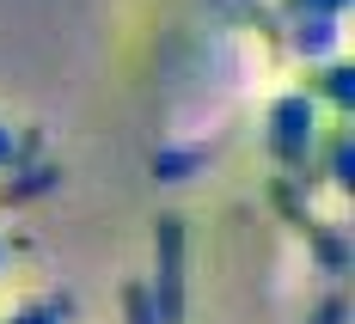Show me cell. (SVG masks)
<instances>
[{"label": "cell", "instance_id": "6da1fadb", "mask_svg": "<svg viewBox=\"0 0 355 324\" xmlns=\"http://www.w3.org/2000/svg\"><path fill=\"white\" fill-rule=\"evenodd\" d=\"M147 300H153L159 324H184V220L178 215L153 220V282H147Z\"/></svg>", "mask_w": 355, "mask_h": 324}, {"label": "cell", "instance_id": "7a4b0ae2", "mask_svg": "<svg viewBox=\"0 0 355 324\" xmlns=\"http://www.w3.org/2000/svg\"><path fill=\"white\" fill-rule=\"evenodd\" d=\"M313 147H319V98L313 92H282L270 105V153L288 172H306Z\"/></svg>", "mask_w": 355, "mask_h": 324}, {"label": "cell", "instance_id": "3957f363", "mask_svg": "<svg viewBox=\"0 0 355 324\" xmlns=\"http://www.w3.org/2000/svg\"><path fill=\"white\" fill-rule=\"evenodd\" d=\"M288 49L306 62V68H324L343 55V19H324V12H294L288 19Z\"/></svg>", "mask_w": 355, "mask_h": 324}, {"label": "cell", "instance_id": "277c9868", "mask_svg": "<svg viewBox=\"0 0 355 324\" xmlns=\"http://www.w3.org/2000/svg\"><path fill=\"white\" fill-rule=\"evenodd\" d=\"M300 233H306V251H313V263H319V276H349L355 245H349V233H343L337 220H306Z\"/></svg>", "mask_w": 355, "mask_h": 324}, {"label": "cell", "instance_id": "5b68a950", "mask_svg": "<svg viewBox=\"0 0 355 324\" xmlns=\"http://www.w3.org/2000/svg\"><path fill=\"white\" fill-rule=\"evenodd\" d=\"M306 92L324 98L337 116H349V110H355V68H349V62H324V68L306 80Z\"/></svg>", "mask_w": 355, "mask_h": 324}, {"label": "cell", "instance_id": "8992f818", "mask_svg": "<svg viewBox=\"0 0 355 324\" xmlns=\"http://www.w3.org/2000/svg\"><path fill=\"white\" fill-rule=\"evenodd\" d=\"M62 183V165H12V178L0 183V208H12V202H31V196H43V190H55Z\"/></svg>", "mask_w": 355, "mask_h": 324}, {"label": "cell", "instance_id": "52a82bcc", "mask_svg": "<svg viewBox=\"0 0 355 324\" xmlns=\"http://www.w3.org/2000/svg\"><path fill=\"white\" fill-rule=\"evenodd\" d=\"M190 172H202V153L196 147H159L153 153V178L159 183H190Z\"/></svg>", "mask_w": 355, "mask_h": 324}, {"label": "cell", "instance_id": "ba28073f", "mask_svg": "<svg viewBox=\"0 0 355 324\" xmlns=\"http://www.w3.org/2000/svg\"><path fill=\"white\" fill-rule=\"evenodd\" d=\"M324 178L337 183V190H355V141L349 135H331V172Z\"/></svg>", "mask_w": 355, "mask_h": 324}, {"label": "cell", "instance_id": "9c48e42d", "mask_svg": "<svg viewBox=\"0 0 355 324\" xmlns=\"http://www.w3.org/2000/svg\"><path fill=\"white\" fill-rule=\"evenodd\" d=\"M123 312H129V324H159L153 318V300H147V282H129L123 288Z\"/></svg>", "mask_w": 355, "mask_h": 324}, {"label": "cell", "instance_id": "30bf717a", "mask_svg": "<svg viewBox=\"0 0 355 324\" xmlns=\"http://www.w3.org/2000/svg\"><path fill=\"white\" fill-rule=\"evenodd\" d=\"M355 0H282V12L294 19V12H324V19H343Z\"/></svg>", "mask_w": 355, "mask_h": 324}, {"label": "cell", "instance_id": "8fae6325", "mask_svg": "<svg viewBox=\"0 0 355 324\" xmlns=\"http://www.w3.org/2000/svg\"><path fill=\"white\" fill-rule=\"evenodd\" d=\"M0 324H62V318H55V312H49L43 300H31V306H19V312H6Z\"/></svg>", "mask_w": 355, "mask_h": 324}, {"label": "cell", "instance_id": "7c38bea8", "mask_svg": "<svg viewBox=\"0 0 355 324\" xmlns=\"http://www.w3.org/2000/svg\"><path fill=\"white\" fill-rule=\"evenodd\" d=\"M343 318H349V306H343V300L331 294V300H319V312H313L306 324H343Z\"/></svg>", "mask_w": 355, "mask_h": 324}, {"label": "cell", "instance_id": "4fadbf2b", "mask_svg": "<svg viewBox=\"0 0 355 324\" xmlns=\"http://www.w3.org/2000/svg\"><path fill=\"white\" fill-rule=\"evenodd\" d=\"M6 165H12V129L0 123V172H6Z\"/></svg>", "mask_w": 355, "mask_h": 324}, {"label": "cell", "instance_id": "5bb4252c", "mask_svg": "<svg viewBox=\"0 0 355 324\" xmlns=\"http://www.w3.org/2000/svg\"><path fill=\"white\" fill-rule=\"evenodd\" d=\"M0 269H6V245H0Z\"/></svg>", "mask_w": 355, "mask_h": 324}]
</instances>
